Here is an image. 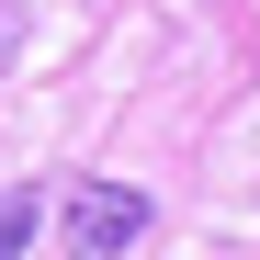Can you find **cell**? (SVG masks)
Listing matches in <instances>:
<instances>
[{
    "instance_id": "cell-2",
    "label": "cell",
    "mask_w": 260,
    "mask_h": 260,
    "mask_svg": "<svg viewBox=\"0 0 260 260\" xmlns=\"http://www.w3.org/2000/svg\"><path fill=\"white\" fill-rule=\"evenodd\" d=\"M46 204H57L46 181H12V192H0V260H23V249H34V226H46Z\"/></svg>"
},
{
    "instance_id": "cell-1",
    "label": "cell",
    "mask_w": 260,
    "mask_h": 260,
    "mask_svg": "<svg viewBox=\"0 0 260 260\" xmlns=\"http://www.w3.org/2000/svg\"><path fill=\"white\" fill-rule=\"evenodd\" d=\"M158 226V204L136 192V181H68L57 192V238H68V260H124Z\"/></svg>"
}]
</instances>
